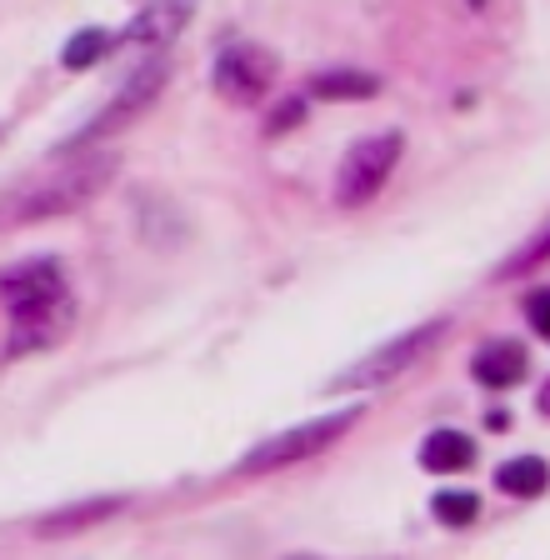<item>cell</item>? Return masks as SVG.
Masks as SVG:
<instances>
[{"label": "cell", "mask_w": 550, "mask_h": 560, "mask_svg": "<svg viewBox=\"0 0 550 560\" xmlns=\"http://www.w3.org/2000/svg\"><path fill=\"white\" fill-rule=\"evenodd\" d=\"M0 301L15 315V330L5 355H21L25 346L56 340L71 320V301H66V276L56 260H21V266L0 270Z\"/></svg>", "instance_id": "obj_1"}, {"label": "cell", "mask_w": 550, "mask_h": 560, "mask_svg": "<svg viewBox=\"0 0 550 560\" xmlns=\"http://www.w3.org/2000/svg\"><path fill=\"white\" fill-rule=\"evenodd\" d=\"M110 175H116V155H85V161L56 165L50 175L15 190L11 200H0V225H31L46 215H66L75 206H91L110 186Z\"/></svg>", "instance_id": "obj_2"}, {"label": "cell", "mask_w": 550, "mask_h": 560, "mask_svg": "<svg viewBox=\"0 0 550 560\" xmlns=\"http://www.w3.org/2000/svg\"><path fill=\"white\" fill-rule=\"evenodd\" d=\"M400 151H406V136L400 130H381V136H361L351 151L340 155L336 171V206L355 210L371 206L381 190H386L390 171L400 165Z\"/></svg>", "instance_id": "obj_3"}, {"label": "cell", "mask_w": 550, "mask_h": 560, "mask_svg": "<svg viewBox=\"0 0 550 560\" xmlns=\"http://www.w3.org/2000/svg\"><path fill=\"white\" fill-rule=\"evenodd\" d=\"M355 416L361 410H336V416H320V420H305V425H295V431L285 435H270L266 445H256V451L241 460V476H266V470H281V466H295V460H311V455H320L326 445H336L340 435L355 425Z\"/></svg>", "instance_id": "obj_4"}, {"label": "cell", "mask_w": 550, "mask_h": 560, "mask_svg": "<svg viewBox=\"0 0 550 560\" xmlns=\"http://www.w3.org/2000/svg\"><path fill=\"white\" fill-rule=\"evenodd\" d=\"M276 75H281L276 50L241 40V46H225L221 60H215V95L225 105H260L276 85Z\"/></svg>", "instance_id": "obj_5"}, {"label": "cell", "mask_w": 550, "mask_h": 560, "mask_svg": "<svg viewBox=\"0 0 550 560\" xmlns=\"http://www.w3.org/2000/svg\"><path fill=\"white\" fill-rule=\"evenodd\" d=\"M161 85H165V66H161V60L141 66V70H136V75H130V81L116 91V101H110L106 110H101V116H95L91 126H85L81 136L71 140V151H81V145H91V140H101V136H110V130L130 126V120L141 116L145 105H151L155 95H161Z\"/></svg>", "instance_id": "obj_6"}, {"label": "cell", "mask_w": 550, "mask_h": 560, "mask_svg": "<svg viewBox=\"0 0 550 560\" xmlns=\"http://www.w3.org/2000/svg\"><path fill=\"white\" fill-rule=\"evenodd\" d=\"M441 330H445V320H431V326H421V330H410V336H400V340H390L381 355H371V361L361 365L355 375H346L340 385H375V381H390V375H400L406 365H416L425 355V350L441 340Z\"/></svg>", "instance_id": "obj_7"}, {"label": "cell", "mask_w": 550, "mask_h": 560, "mask_svg": "<svg viewBox=\"0 0 550 560\" xmlns=\"http://www.w3.org/2000/svg\"><path fill=\"white\" fill-rule=\"evenodd\" d=\"M530 371V355L520 340H491V346L476 350V361H470V375H476L480 385H491V390H511V385H520Z\"/></svg>", "instance_id": "obj_8"}, {"label": "cell", "mask_w": 550, "mask_h": 560, "mask_svg": "<svg viewBox=\"0 0 550 560\" xmlns=\"http://www.w3.org/2000/svg\"><path fill=\"white\" fill-rule=\"evenodd\" d=\"M190 5L196 0H151L136 21L120 31V40H141V46H171L190 21Z\"/></svg>", "instance_id": "obj_9"}, {"label": "cell", "mask_w": 550, "mask_h": 560, "mask_svg": "<svg viewBox=\"0 0 550 560\" xmlns=\"http://www.w3.org/2000/svg\"><path fill=\"white\" fill-rule=\"evenodd\" d=\"M421 466L435 476H456V470L476 466V441L466 431H431L421 445Z\"/></svg>", "instance_id": "obj_10"}, {"label": "cell", "mask_w": 550, "mask_h": 560, "mask_svg": "<svg viewBox=\"0 0 550 560\" xmlns=\"http://www.w3.org/2000/svg\"><path fill=\"white\" fill-rule=\"evenodd\" d=\"M495 486H501L505 495H515V501H536V495L550 490V466L540 455H515V460H505V466L495 470Z\"/></svg>", "instance_id": "obj_11"}, {"label": "cell", "mask_w": 550, "mask_h": 560, "mask_svg": "<svg viewBox=\"0 0 550 560\" xmlns=\"http://www.w3.org/2000/svg\"><path fill=\"white\" fill-rule=\"evenodd\" d=\"M311 95L316 101H375L381 81L365 70H320V75H311Z\"/></svg>", "instance_id": "obj_12"}, {"label": "cell", "mask_w": 550, "mask_h": 560, "mask_svg": "<svg viewBox=\"0 0 550 560\" xmlns=\"http://www.w3.org/2000/svg\"><path fill=\"white\" fill-rule=\"evenodd\" d=\"M110 46H116V35L101 31V25H91V31H75L71 46L60 50V66H66V70H91L95 60H106Z\"/></svg>", "instance_id": "obj_13"}, {"label": "cell", "mask_w": 550, "mask_h": 560, "mask_svg": "<svg viewBox=\"0 0 550 560\" xmlns=\"http://www.w3.org/2000/svg\"><path fill=\"white\" fill-rule=\"evenodd\" d=\"M431 511H435L441 525L466 530V525H476V515H480V495H470V490H441V495L431 501Z\"/></svg>", "instance_id": "obj_14"}, {"label": "cell", "mask_w": 550, "mask_h": 560, "mask_svg": "<svg viewBox=\"0 0 550 560\" xmlns=\"http://www.w3.org/2000/svg\"><path fill=\"white\" fill-rule=\"evenodd\" d=\"M120 511V501H91V505H71V511H60V515H50L40 530H75V525H85V521H101V515H116Z\"/></svg>", "instance_id": "obj_15"}, {"label": "cell", "mask_w": 550, "mask_h": 560, "mask_svg": "<svg viewBox=\"0 0 550 560\" xmlns=\"http://www.w3.org/2000/svg\"><path fill=\"white\" fill-rule=\"evenodd\" d=\"M301 120H305V101H301V95H295V101H281V105H276V110L266 116V136L276 140V136H285V130H295Z\"/></svg>", "instance_id": "obj_16"}, {"label": "cell", "mask_w": 550, "mask_h": 560, "mask_svg": "<svg viewBox=\"0 0 550 560\" xmlns=\"http://www.w3.org/2000/svg\"><path fill=\"white\" fill-rule=\"evenodd\" d=\"M540 260H550V231L540 235L536 245H526V250H520V256L511 260V266L501 270V276H520V270H530V266H540Z\"/></svg>", "instance_id": "obj_17"}, {"label": "cell", "mask_w": 550, "mask_h": 560, "mask_svg": "<svg viewBox=\"0 0 550 560\" xmlns=\"http://www.w3.org/2000/svg\"><path fill=\"white\" fill-rule=\"evenodd\" d=\"M526 315H530V326H536L540 340H550V291H536L526 301Z\"/></svg>", "instance_id": "obj_18"}, {"label": "cell", "mask_w": 550, "mask_h": 560, "mask_svg": "<svg viewBox=\"0 0 550 560\" xmlns=\"http://www.w3.org/2000/svg\"><path fill=\"white\" fill-rule=\"evenodd\" d=\"M485 425H491V431H505V425H511V416H505V410H491V416H485Z\"/></svg>", "instance_id": "obj_19"}, {"label": "cell", "mask_w": 550, "mask_h": 560, "mask_svg": "<svg viewBox=\"0 0 550 560\" xmlns=\"http://www.w3.org/2000/svg\"><path fill=\"white\" fill-rule=\"evenodd\" d=\"M536 406H540V416H550V381L540 385V396H536Z\"/></svg>", "instance_id": "obj_20"}, {"label": "cell", "mask_w": 550, "mask_h": 560, "mask_svg": "<svg viewBox=\"0 0 550 560\" xmlns=\"http://www.w3.org/2000/svg\"><path fill=\"white\" fill-rule=\"evenodd\" d=\"M470 5H476V11H480V5H485V0H470Z\"/></svg>", "instance_id": "obj_21"}]
</instances>
